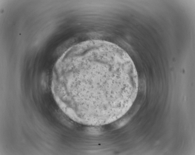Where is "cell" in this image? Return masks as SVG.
<instances>
[{
  "label": "cell",
  "mask_w": 195,
  "mask_h": 155,
  "mask_svg": "<svg viewBox=\"0 0 195 155\" xmlns=\"http://www.w3.org/2000/svg\"><path fill=\"white\" fill-rule=\"evenodd\" d=\"M52 78L66 108L84 122H113L130 109L139 79L128 54L108 42L90 40L74 46L58 60Z\"/></svg>",
  "instance_id": "obj_1"
}]
</instances>
